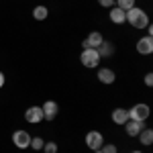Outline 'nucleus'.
Masks as SVG:
<instances>
[{"mask_svg":"<svg viewBox=\"0 0 153 153\" xmlns=\"http://www.w3.org/2000/svg\"><path fill=\"white\" fill-rule=\"evenodd\" d=\"M41 151H45V153H57V151H59V147H57V143L47 141L45 145H43V149H41Z\"/></svg>","mask_w":153,"mask_h":153,"instance_id":"19","label":"nucleus"},{"mask_svg":"<svg viewBox=\"0 0 153 153\" xmlns=\"http://www.w3.org/2000/svg\"><path fill=\"white\" fill-rule=\"evenodd\" d=\"M137 53H141V55H151L153 53V39L151 37L145 35L137 41Z\"/></svg>","mask_w":153,"mask_h":153,"instance_id":"9","label":"nucleus"},{"mask_svg":"<svg viewBox=\"0 0 153 153\" xmlns=\"http://www.w3.org/2000/svg\"><path fill=\"white\" fill-rule=\"evenodd\" d=\"M43 145H45V141H43L41 137H31V145H29V147H33L35 151H41Z\"/></svg>","mask_w":153,"mask_h":153,"instance_id":"18","label":"nucleus"},{"mask_svg":"<svg viewBox=\"0 0 153 153\" xmlns=\"http://www.w3.org/2000/svg\"><path fill=\"white\" fill-rule=\"evenodd\" d=\"M135 2H137V0H114V6H118V8H123V10L127 12L129 8L135 6Z\"/></svg>","mask_w":153,"mask_h":153,"instance_id":"17","label":"nucleus"},{"mask_svg":"<svg viewBox=\"0 0 153 153\" xmlns=\"http://www.w3.org/2000/svg\"><path fill=\"white\" fill-rule=\"evenodd\" d=\"M102 145H104V137H102V133H98V131H90V133L86 135V147H88V149L96 151V149H100Z\"/></svg>","mask_w":153,"mask_h":153,"instance_id":"4","label":"nucleus"},{"mask_svg":"<svg viewBox=\"0 0 153 153\" xmlns=\"http://www.w3.org/2000/svg\"><path fill=\"white\" fill-rule=\"evenodd\" d=\"M139 139H141V145H145V147H149L153 143V131L151 129H143L139 135H137Z\"/></svg>","mask_w":153,"mask_h":153,"instance_id":"16","label":"nucleus"},{"mask_svg":"<svg viewBox=\"0 0 153 153\" xmlns=\"http://www.w3.org/2000/svg\"><path fill=\"white\" fill-rule=\"evenodd\" d=\"M12 143L19 147V149H27L31 145V135L27 131H14L12 133Z\"/></svg>","mask_w":153,"mask_h":153,"instance_id":"6","label":"nucleus"},{"mask_svg":"<svg viewBox=\"0 0 153 153\" xmlns=\"http://www.w3.org/2000/svg\"><path fill=\"white\" fill-rule=\"evenodd\" d=\"M100 151L102 153H118V149H117V145H112V143H104L100 147Z\"/></svg>","mask_w":153,"mask_h":153,"instance_id":"20","label":"nucleus"},{"mask_svg":"<svg viewBox=\"0 0 153 153\" xmlns=\"http://www.w3.org/2000/svg\"><path fill=\"white\" fill-rule=\"evenodd\" d=\"M41 110H43V118H45V120H53L59 112V106H57L55 100H47V102H43Z\"/></svg>","mask_w":153,"mask_h":153,"instance_id":"7","label":"nucleus"},{"mask_svg":"<svg viewBox=\"0 0 153 153\" xmlns=\"http://www.w3.org/2000/svg\"><path fill=\"white\" fill-rule=\"evenodd\" d=\"M127 120H129V110H125V108H114L112 110V123L125 125Z\"/></svg>","mask_w":153,"mask_h":153,"instance_id":"13","label":"nucleus"},{"mask_svg":"<svg viewBox=\"0 0 153 153\" xmlns=\"http://www.w3.org/2000/svg\"><path fill=\"white\" fill-rule=\"evenodd\" d=\"M33 16H35V21H45L49 16V8L47 6H43V4H39L33 8Z\"/></svg>","mask_w":153,"mask_h":153,"instance_id":"15","label":"nucleus"},{"mask_svg":"<svg viewBox=\"0 0 153 153\" xmlns=\"http://www.w3.org/2000/svg\"><path fill=\"white\" fill-rule=\"evenodd\" d=\"M100 55H98V51L96 49H84L82 55H80V61H82L84 68H90V70H94L98 68V63H100Z\"/></svg>","mask_w":153,"mask_h":153,"instance_id":"2","label":"nucleus"},{"mask_svg":"<svg viewBox=\"0 0 153 153\" xmlns=\"http://www.w3.org/2000/svg\"><path fill=\"white\" fill-rule=\"evenodd\" d=\"M4 82H6V78H4V74H2V71H0V88H2V86H4Z\"/></svg>","mask_w":153,"mask_h":153,"instance_id":"23","label":"nucleus"},{"mask_svg":"<svg viewBox=\"0 0 153 153\" xmlns=\"http://www.w3.org/2000/svg\"><path fill=\"white\" fill-rule=\"evenodd\" d=\"M96 51H98L100 57H110V55H114V45H112L110 41H102L100 47L96 49Z\"/></svg>","mask_w":153,"mask_h":153,"instance_id":"14","label":"nucleus"},{"mask_svg":"<svg viewBox=\"0 0 153 153\" xmlns=\"http://www.w3.org/2000/svg\"><path fill=\"white\" fill-rule=\"evenodd\" d=\"M133 153H143V151H133Z\"/></svg>","mask_w":153,"mask_h":153,"instance_id":"25","label":"nucleus"},{"mask_svg":"<svg viewBox=\"0 0 153 153\" xmlns=\"http://www.w3.org/2000/svg\"><path fill=\"white\" fill-rule=\"evenodd\" d=\"M94 153H102V151H100V149H96V151H94Z\"/></svg>","mask_w":153,"mask_h":153,"instance_id":"24","label":"nucleus"},{"mask_svg":"<svg viewBox=\"0 0 153 153\" xmlns=\"http://www.w3.org/2000/svg\"><path fill=\"white\" fill-rule=\"evenodd\" d=\"M145 84H147L149 88L153 86V74H151V71H147V74H145Z\"/></svg>","mask_w":153,"mask_h":153,"instance_id":"22","label":"nucleus"},{"mask_svg":"<svg viewBox=\"0 0 153 153\" xmlns=\"http://www.w3.org/2000/svg\"><path fill=\"white\" fill-rule=\"evenodd\" d=\"M98 80L102 84H114V80H117V74L112 70H108V68H100L98 70Z\"/></svg>","mask_w":153,"mask_h":153,"instance_id":"12","label":"nucleus"},{"mask_svg":"<svg viewBox=\"0 0 153 153\" xmlns=\"http://www.w3.org/2000/svg\"><path fill=\"white\" fill-rule=\"evenodd\" d=\"M102 41H104V37H102V33H98V31H92L90 35H88L86 39H84L82 47H84V49H98Z\"/></svg>","mask_w":153,"mask_h":153,"instance_id":"5","label":"nucleus"},{"mask_svg":"<svg viewBox=\"0 0 153 153\" xmlns=\"http://www.w3.org/2000/svg\"><path fill=\"white\" fill-rule=\"evenodd\" d=\"M25 118H27V123H31V125H39V123L43 120V110H41V106H31V108H27Z\"/></svg>","mask_w":153,"mask_h":153,"instance_id":"8","label":"nucleus"},{"mask_svg":"<svg viewBox=\"0 0 153 153\" xmlns=\"http://www.w3.org/2000/svg\"><path fill=\"white\" fill-rule=\"evenodd\" d=\"M149 106L145 104V102H139V104H135L133 108L129 110V118L131 120H139V123H145L147 118H149Z\"/></svg>","mask_w":153,"mask_h":153,"instance_id":"3","label":"nucleus"},{"mask_svg":"<svg viewBox=\"0 0 153 153\" xmlns=\"http://www.w3.org/2000/svg\"><path fill=\"white\" fill-rule=\"evenodd\" d=\"M127 23L133 27V29H145L147 25H149V16H147V12L139 8V6H133L127 10Z\"/></svg>","mask_w":153,"mask_h":153,"instance_id":"1","label":"nucleus"},{"mask_svg":"<svg viewBox=\"0 0 153 153\" xmlns=\"http://www.w3.org/2000/svg\"><path fill=\"white\" fill-rule=\"evenodd\" d=\"M108 19H110V23H114V25H123L127 21V12L123 8H118V6H112L108 10Z\"/></svg>","mask_w":153,"mask_h":153,"instance_id":"10","label":"nucleus"},{"mask_svg":"<svg viewBox=\"0 0 153 153\" xmlns=\"http://www.w3.org/2000/svg\"><path fill=\"white\" fill-rule=\"evenodd\" d=\"M123 127H125V131H127V135H129V137H137V135H139V133L143 131L145 123H139V120H131V118H129V120H127Z\"/></svg>","mask_w":153,"mask_h":153,"instance_id":"11","label":"nucleus"},{"mask_svg":"<svg viewBox=\"0 0 153 153\" xmlns=\"http://www.w3.org/2000/svg\"><path fill=\"white\" fill-rule=\"evenodd\" d=\"M98 4L104 6V8H112L114 6V0H98Z\"/></svg>","mask_w":153,"mask_h":153,"instance_id":"21","label":"nucleus"}]
</instances>
